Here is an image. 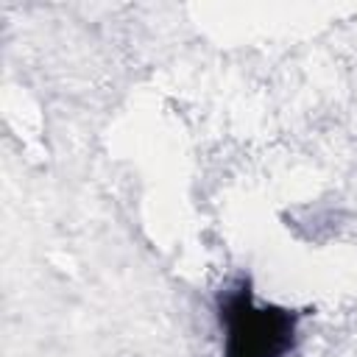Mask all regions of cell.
<instances>
[{
  "label": "cell",
  "instance_id": "obj_1",
  "mask_svg": "<svg viewBox=\"0 0 357 357\" xmlns=\"http://www.w3.org/2000/svg\"><path fill=\"white\" fill-rule=\"evenodd\" d=\"M226 357H284L296 343L298 315L284 307H254L248 284L220 301Z\"/></svg>",
  "mask_w": 357,
  "mask_h": 357
}]
</instances>
